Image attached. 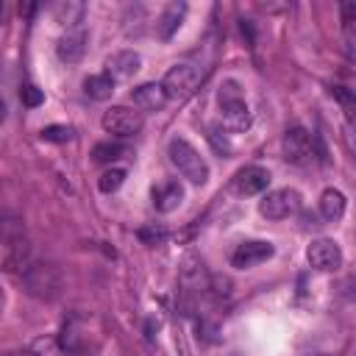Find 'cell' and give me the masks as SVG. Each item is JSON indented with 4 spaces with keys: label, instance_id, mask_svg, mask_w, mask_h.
<instances>
[{
    "label": "cell",
    "instance_id": "1",
    "mask_svg": "<svg viewBox=\"0 0 356 356\" xmlns=\"http://www.w3.org/2000/svg\"><path fill=\"white\" fill-rule=\"evenodd\" d=\"M19 278L25 292L36 300H53L61 295V286H64V275L53 261H31L19 273Z\"/></svg>",
    "mask_w": 356,
    "mask_h": 356
},
{
    "label": "cell",
    "instance_id": "2",
    "mask_svg": "<svg viewBox=\"0 0 356 356\" xmlns=\"http://www.w3.org/2000/svg\"><path fill=\"white\" fill-rule=\"evenodd\" d=\"M0 261L6 273H22L31 264V242L17 220L3 222V236H0Z\"/></svg>",
    "mask_w": 356,
    "mask_h": 356
},
{
    "label": "cell",
    "instance_id": "3",
    "mask_svg": "<svg viewBox=\"0 0 356 356\" xmlns=\"http://www.w3.org/2000/svg\"><path fill=\"white\" fill-rule=\"evenodd\" d=\"M167 156H170V161L178 167V172H181L189 184L203 186V184L209 181V164H206V159H203L186 139H181V136L170 139Z\"/></svg>",
    "mask_w": 356,
    "mask_h": 356
},
{
    "label": "cell",
    "instance_id": "4",
    "mask_svg": "<svg viewBox=\"0 0 356 356\" xmlns=\"http://www.w3.org/2000/svg\"><path fill=\"white\" fill-rule=\"evenodd\" d=\"M217 103H220V111H222V120L231 131H245L250 128V108L245 103V95H242V86L228 78L220 83V92H217Z\"/></svg>",
    "mask_w": 356,
    "mask_h": 356
},
{
    "label": "cell",
    "instance_id": "5",
    "mask_svg": "<svg viewBox=\"0 0 356 356\" xmlns=\"http://www.w3.org/2000/svg\"><path fill=\"white\" fill-rule=\"evenodd\" d=\"M103 131L111 134V136H134L142 131L145 120H142V111L139 108H128V106H111L103 111V120H100Z\"/></svg>",
    "mask_w": 356,
    "mask_h": 356
},
{
    "label": "cell",
    "instance_id": "6",
    "mask_svg": "<svg viewBox=\"0 0 356 356\" xmlns=\"http://www.w3.org/2000/svg\"><path fill=\"white\" fill-rule=\"evenodd\" d=\"M259 211L267 220H286L300 211V192L298 189H273L259 200Z\"/></svg>",
    "mask_w": 356,
    "mask_h": 356
},
{
    "label": "cell",
    "instance_id": "7",
    "mask_svg": "<svg viewBox=\"0 0 356 356\" xmlns=\"http://www.w3.org/2000/svg\"><path fill=\"white\" fill-rule=\"evenodd\" d=\"M197 83H200V70L192 67V64H175V67H170L167 75H164V81H161V86H164V92H167L170 100H186L189 95H195Z\"/></svg>",
    "mask_w": 356,
    "mask_h": 356
},
{
    "label": "cell",
    "instance_id": "8",
    "mask_svg": "<svg viewBox=\"0 0 356 356\" xmlns=\"http://www.w3.org/2000/svg\"><path fill=\"white\" fill-rule=\"evenodd\" d=\"M281 150L289 164H309L314 156V136L303 125H292L281 136Z\"/></svg>",
    "mask_w": 356,
    "mask_h": 356
},
{
    "label": "cell",
    "instance_id": "9",
    "mask_svg": "<svg viewBox=\"0 0 356 356\" xmlns=\"http://www.w3.org/2000/svg\"><path fill=\"white\" fill-rule=\"evenodd\" d=\"M306 261H309V267H314L317 273H334V270L342 267V250H339V245H337L334 239L317 236V239H312L309 248H306Z\"/></svg>",
    "mask_w": 356,
    "mask_h": 356
},
{
    "label": "cell",
    "instance_id": "10",
    "mask_svg": "<svg viewBox=\"0 0 356 356\" xmlns=\"http://www.w3.org/2000/svg\"><path fill=\"white\" fill-rule=\"evenodd\" d=\"M273 253H275L273 242H264V239H248V242H239L236 250L231 253V267H236V270H248V267H256V264L267 261Z\"/></svg>",
    "mask_w": 356,
    "mask_h": 356
},
{
    "label": "cell",
    "instance_id": "11",
    "mask_svg": "<svg viewBox=\"0 0 356 356\" xmlns=\"http://www.w3.org/2000/svg\"><path fill=\"white\" fill-rule=\"evenodd\" d=\"M106 75L117 83V81H131L136 72H139V67H142V58H139V53H134V50H117V53H111L108 58H106Z\"/></svg>",
    "mask_w": 356,
    "mask_h": 356
},
{
    "label": "cell",
    "instance_id": "12",
    "mask_svg": "<svg viewBox=\"0 0 356 356\" xmlns=\"http://www.w3.org/2000/svg\"><path fill=\"white\" fill-rule=\"evenodd\" d=\"M270 186V172L259 164H248L234 175V189L239 195H259Z\"/></svg>",
    "mask_w": 356,
    "mask_h": 356
},
{
    "label": "cell",
    "instance_id": "13",
    "mask_svg": "<svg viewBox=\"0 0 356 356\" xmlns=\"http://www.w3.org/2000/svg\"><path fill=\"white\" fill-rule=\"evenodd\" d=\"M86 44H89V36H86L83 28L67 31V33L58 39V44H56V56H58L64 64H78V61L83 58V53H86Z\"/></svg>",
    "mask_w": 356,
    "mask_h": 356
},
{
    "label": "cell",
    "instance_id": "14",
    "mask_svg": "<svg viewBox=\"0 0 356 356\" xmlns=\"http://www.w3.org/2000/svg\"><path fill=\"white\" fill-rule=\"evenodd\" d=\"M150 200H153V209L156 211L170 214V211H175L184 203V186L178 181H161V184L153 186Z\"/></svg>",
    "mask_w": 356,
    "mask_h": 356
},
{
    "label": "cell",
    "instance_id": "15",
    "mask_svg": "<svg viewBox=\"0 0 356 356\" xmlns=\"http://www.w3.org/2000/svg\"><path fill=\"white\" fill-rule=\"evenodd\" d=\"M50 14H53V19H56L58 25H64V28H70V31H78V25H81L83 17H86V6H83L81 0H56V3L50 6Z\"/></svg>",
    "mask_w": 356,
    "mask_h": 356
},
{
    "label": "cell",
    "instance_id": "16",
    "mask_svg": "<svg viewBox=\"0 0 356 356\" xmlns=\"http://www.w3.org/2000/svg\"><path fill=\"white\" fill-rule=\"evenodd\" d=\"M131 100H134V108H142V111H159L164 108V103L170 100L164 86L161 83H142L131 92Z\"/></svg>",
    "mask_w": 356,
    "mask_h": 356
},
{
    "label": "cell",
    "instance_id": "17",
    "mask_svg": "<svg viewBox=\"0 0 356 356\" xmlns=\"http://www.w3.org/2000/svg\"><path fill=\"white\" fill-rule=\"evenodd\" d=\"M184 17H186V3H170V6H164V11H161L159 19H156L159 36H161V39H170V36L181 28Z\"/></svg>",
    "mask_w": 356,
    "mask_h": 356
},
{
    "label": "cell",
    "instance_id": "18",
    "mask_svg": "<svg viewBox=\"0 0 356 356\" xmlns=\"http://www.w3.org/2000/svg\"><path fill=\"white\" fill-rule=\"evenodd\" d=\"M345 206H348V200H345V195L339 189H334V186L323 189V195H320V214H323V220H328V222L342 220Z\"/></svg>",
    "mask_w": 356,
    "mask_h": 356
},
{
    "label": "cell",
    "instance_id": "19",
    "mask_svg": "<svg viewBox=\"0 0 356 356\" xmlns=\"http://www.w3.org/2000/svg\"><path fill=\"white\" fill-rule=\"evenodd\" d=\"M83 92H86V97H92V100H108L111 92H114V81H111L106 72L89 75V78L83 81Z\"/></svg>",
    "mask_w": 356,
    "mask_h": 356
},
{
    "label": "cell",
    "instance_id": "20",
    "mask_svg": "<svg viewBox=\"0 0 356 356\" xmlns=\"http://www.w3.org/2000/svg\"><path fill=\"white\" fill-rule=\"evenodd\" d=\"M125 153H128V147L120 145V142H97L95 150H92V159L100 161V164H111V161L122 159Z\"/></svg>",
    "mask_w": 356,
    "mask_h": 356
},
{
    "label": "cell",
    "instance_id": "21",
    "mask_svg": "<svg viewBox=\"0 0 356 356\" xmlns=\"http://www.w3.org/2000/svg\"><path fill=\"white\" fill-rule=\"evenodd\" d=\"M125 170L122 167H108L100 178H97V189L103 192V195H111V192H117L120 186H122V181H125Z\"/></svg>",
    "mask_w": 356,
    "mask_h": 356
},
{
    "label": "cell",
    "instance_id": "22",
    "mask_svg": "<svg viewBox=\"0 0 356 356\" xmlns=\"http://www.w3.org/2000/svg\"><path fill=\"white\" fill-rule=\"evenodd\" d=\"M58 350H61V342L56 337H36L28 345V353L31 356H58Z\"/></svg>",
    "mask_w": 356,
    "mask_h": 356
},
{
    "label": "cell",
    "instance_id": "23",
    "mask_svg": "<svg viewBox=\"0 0 356 356\" xmlns=\"http://www.w3.org/2000/svg\"><path fill=\"white\" fill-rule=\"evenodd\" d=\"M44 142H70L72 136H75V131L70 128V125H47V128H42V134H39Z\"/></svg>",
    "mask_w": 356,
    "mask_h": 356
},
{
    "label": "cell",
    "instance_id": "24",
    "mask_svg": "<svg viewBox=\"0 0 356 356\" xmlns=\"http://www.w3.org/2000/svg\"><path fill=\"white\" fill-rule=\"evenodd\" d=\"M19 100H22V106L36 108V106H42V103H44V92H42L39 86L28 83V86H22V89H19Z\"/></svg>",
    "mask_w": 356,
    "mask_h": 356
},
{
    "label": "cell",
    "instance_id": "25",
    "mask_svg": "<svg viewBox=\"0 0 356 356\" xmlns=\"http://www.w3.org/2000/svg\"><path fill=\"white\" fill-rule=\"evenodd\" d=\"M339 14H342V28L348 36H356V3H342L339 6Z\"/></svg>",
    "mask_w": 356,
    "mask_h": 356
},
{
    "label": "cell",
    "instance_id": "26",
    "mask_svg": "<svg viewBox=\"0 0 356 356\" xmlns=\"http://www.w3.org/2000/svg\"><path fill=\"white\" fill-rule=\"evenodd\" d=\"M167 236V228L164 225H150V228H139V239L145 245H159L161 239Z\"/></svg>",
    "mask_w": 356,
    "mask_h": 356
},
{
    "label": "cell",
    "instance_id": "27",
    "mask_svg": "<svg viewBox=\"0 0 356 356\" xmlns=\"http://www.w3.org/2000/svg\"><path fill=\"white\" fill-rule=\"evenodd\" d=\"M209 289H211L214 298H228V295H231V281L222 278V275H214V278L209 281Z\"/></svg>",
    "mask_w": 356,
    "mask_h": 356
},
{
    "label": "cell",
    "instance_id": "28",
    "mask_svg": "<svg viewBox=\"0 0 356 356\" xmlns=\"http://www.w3.org/2000/svg\"><path fill=\"white\" fill-rule=\"evenodd\" d=\"M331 95L342 103V111H345V108H356V95H353L350 89H345V86H334Z\"/></svg>",
    "mask_w": 356,
    "mask_h": 356
},
{
    "label": "cell",
    "instance_id": "29",
    "mask_svg": "<svg viewBox=\"0 0 356 356\" xmlns=\"http://www.w3.org/2000/svg\"><path fill=\"white\" fill-rule=\"evenodd\" d=\"M8 356H14V353H8Z\"/></svg>",
    "mask_w": 356,
    "mask_h": 356
}]
</instances>
